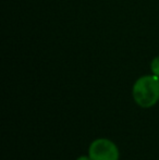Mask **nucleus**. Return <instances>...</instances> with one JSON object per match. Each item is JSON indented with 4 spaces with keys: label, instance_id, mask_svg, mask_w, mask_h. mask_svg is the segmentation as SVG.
<instances>
[{
    "label": "nucleus",
    "instance_id": "obj_4",
    "mask_svg": "<svg viewBox=\"0 0 159 160\" xmlns=\"http://www.w3.org/2000/svg\"><path fill=\"white\" fill-rule=\"evenodd\" d=\"M77 160H92L91 159V157H87V156H81V157H79Z\"/></svg>",
    "mask_w": 159,
    "mask_h": 160
},
{
    "label": "nucleus",
    "instance_id": "obj_1",
    "mask_svg": "<svg viewBox=\"0 0 159 160\" xmlns=\"http://www.w3.org/2000/svg\"><path fill=\"white\" fill-rule=\"evenodd\" d=\"M135 102L142 108H151L159 100V78L144 75L136 80L132 89Z\"/></svg>",
    "mask_w": 159,
    "mask_h": 160
},
{
    "label": "nucleus",
    "instance_id": "obj_3",
    "mask_svg": "<svg viewBox=\"0 0 159 160\" xmlns=\"http://www.w3.org/2000/svg\"><path fill=\"white\" fill-rule=\"evenodd\" d=\"M151 71L154 75L159 78V56L155 57L151 62Z\"/></svg>",
    "mask_w": 159,
    "mask_h": 160
},
{
    "label": "nucleus",
    "instance_id": "obj_2",
    "mask_svg": "<svg viewBox=\"0 0 159 160\" xmlns=\"http://www.w3.org/2000/svg\"><path fill=\"white\" fill-rule=\"evenodd\" d=\"M88 156L92 160H119V149L113 142L98 138L89 145Z\"/></svg>",
    "mask_w": 159,
    "mask_h": 160
}]
</instances>
